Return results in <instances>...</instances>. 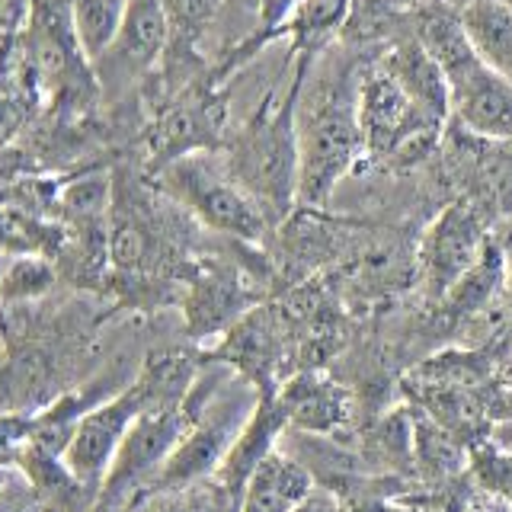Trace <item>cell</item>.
<instances>
[{
	"instance_id": "obj_9",
	"label": "cell",
	"mask_w": 512,
	"mask_h": 512,
	"mask_svg": "<svg viewBox=\"0 0 512 512\" xmlns=\"http://www.w3.org/2000/svg\"><path fill=\"white\" fill-rule=\"evenodd\" d=\"M439 154L458 186V199H468L490 224L512 218V138H477L448 122Z\"/></svg>"
},
{
	"instance_id": "obj_27",
	"label": "cell",
	"mask_w": 512,
	"mask_h": 512,
	"mask_svg": "<svg viewBox=\"0 0 512 512\" xmlns=\"http://www.w3.org/2000/svg\"><path fill=\"white\" fill-rule=\"evenodd\" d=\"M500 244H503V256H506V285H503V292H506V298L512 304V234H506Z\"/></svg>"
},
{
	"instance_id": "obj_18",
	"label": "cell",
	"mask_w": 512,
	"mask_h": 512,
	"mask_svg": "<svg viewBox=\"0 0 512 512\" xmlns=\"http://www.w3.org/2000/svg\"><path fill=\"white\" fill-rule=\"evenodd\" d=\"M196 378H199V365L189 352L157 349L138 368V375L132 378V388L144 400V410L183 407V400L189 397Z\"/></svg>"
},
{
	"instance_id": "obj_26",
	"label": "cell",
	"mask_w": 512,
	"mask_h": 512,
	"mask_svg": "<svg viewBox=\"0 0 512 512\" xmlns=\"http://www.w3.org/2000/svg\"><path fill=\"white\" fill-rule=\"evenodd\" d=\"M292 512H346L340 493L330 487H314Z\"/></svg>"
},
{
	"instance_id": "obj_28",
	"label": "cell",
	"mask_w": 512,
	"mask_h": 512,
	"mask_svg": "<svg viewBox=\"0 0 512 512\" xmlns=\"http://www.w3.org/2000/svg\"><path fill=\"white\" fill-rule=\"evenodd\" d=\"M464 512H512V503H503V500H480V503H474L471 509H464Z\"/></svg>"
},
{
	"instance_id": "obj_24",
	"label": "cell",
	"mask_w": 512,
	"mask_h": 512,
	"mask_svg": "<svg viewBox=\"0 0 512 512\" xmlns=\"http://www.w3.org/2000/svg\"><path fill=\"white\" fill-rule=\"evenodd\" d=\"M474 471L480 477V484L490 490V496L512 503V455H500V452L477 455Z\"/></svg>"
},
{
	"instance_id": "obj_4",
	"label": "cell",
	"mask_w": 512,
	"mask_h": 512,
	"mask_svg": "<svg viewBox=\"0 0 512 512\" xmlns=\"http://www.w3.org/2000/svg\"><path fill=\"white\" fill-rule=\"evenodd\" d=\"M359 128L368 164L404 170L439 154L448 122L423 109L375 55H368L359 74Z\"/></svg>"
},
{
	"instance_id": "obj_10",
	"label": "cell",
	"mask_w": 512,
	"mask_h": 512,
	"mask_svg": "<svg viewBox=\"0 0 512 512\" xmlns=\"http://www.w3.org/2000/svg\"><path fill=\"white\" fill-rule=\"evenodd\" d=\"M170 26L164 0H128L125 20L116 39L93 61V77H100L106 93H125L151 80L167 55Z\"/></svg>"
},
{
	"instance_id": "obj_33",
	"label": "cell",
	"mask_w": 512,
	"mask_h": 512,
	"mask_svg": "<svg viewBox=\"0 0 512 512\" xmlns=\"http://www.w3.org/2000/svg\"><path fill=\"white\" fill-rule=\"evenodd\" d=\"M48 512H52V509H48Z\"/></svg>"
},
{
	"instance_id": "obj_25",
	"label": "cell",
	"mask_w": 512,
	"mask_h": 512,
	"mask_svg": "<svg viewBox=\"0 0 512 512\" xmlns=\"http://www.w3.org/2000/svg\"><path fill=\"white\" fill-rule=\"evenodd\" d=\"M0 512H48L36 487L29 484L20 468H13L7 487L0 490Z\"/></svg>"
},
{
	"instance_id": "obj_2",
	"label": "cell",
	"mask_w": 512,
	"mask_h": 512,
	"mask_svg": "<svg viewBox=\"0 0 512 512\" xmlns=\"http://www.w3.org/2000/svg\"><path fill=\"white\" fill-rule=\"evenodd\" d=\"M311 58H295L282 90L272 87L228 141L224 164L247 196L279 228L298 208V96Z\"/></svg>"
},
{
	"instance_id": "obj_3",
	"label": "cell",
	"mask_w": 512,
	"mask_h": 512,
	"mask_svg": "<svg viewBox=\"0 0 512 512\" xmlns=\"http://www.w3.org/2000/svg\"><path fill=\"white\" fill-rule=\"evenodd\" d=\"M413 39L426 48L445 74L452 122L477 138H512V84L474 52L452 0L423 10Z\"/></svg>"
},
{
	"instance_id": "obj_32",
	"label": "cell",
	"mask_w": 512,
	"mask_h": 512,
	"mask_svg": "<svg viewBox=\"0 0 512 512\" xmlns=\"http://www.w3.org/2000/svg\"><path fill=\"white\" fill-rule=\"evenodd\" d=\"M506 4H509V7H512V0H506Z\"/></svg>"
},
{
	"instance_id": "obj_13",
	"label": "cell",
	"mask_w": 512,
	"mask_h": 512,
	"mask_svg": "<svg viewBox=\"0 0 512 512\" xmlns=\"http://www.w3.org/2000/svg\"><path fill=\"white\" fill-rule=\"evenodd\" d=\"M314 487L317 480L311 468H304L292 452L276 448L250 474L244 493H240L237 512H292Z\"/></svg>"
},
{
	"instance_id": "obj_21",
	"label": "cell",
	"mask_w": 512,
	"mask_h": 512,
	"mask_svg": "<svg viewBox=\"0 0 512 512\" xmlns=\"http://www.w3.org/2000/svg\"><path fill=\"white\" fill-rule=\"evenodd\" d=\"M128 0H71V20L87 61H100L125 20Z\"/></svg>"
},
{
	"instance_id": "obj_7",
	"label": "cell",
	"mask_w": 512,
	"mask_h": 512,
	"mask_svg": "<svg viewBox=\"0 0 512 512\" xmlns=\"http://www.w3.org/2000/svg\"><path fill=\"white\" fill-rule=\"evenodd\" d=\"M493 224L468 199H452L416 240L413 272L429 298H445L490 244Z\"/></svg>"
},
{
	"instance_id": "obj_1",
	"label": "cell",
	"mask_w": 512,
	"mask_h": 512,
	"mask_svg": "<svg viewBox=\"0 0 512 512\" xmlns=\"http://www.w3.org/2000/svg\"><path fill=\"white\" fill-rule=\"evenodd\" d=\"M362 55L340 42L311 58L298 96V208L324 212L336 186L365 160L359 128Z\"/></svg>"
},
{
	"instance_id": "obj_5",
	"label": "cell",
	"mask_w": 512,
	"mask_h": 512,
	"mask_svg": "<svg viewBox=\"0 0 512 512\" xmlns=\"http://www.w3.org/2000/svg\"><path fill=\"white\" fill-rule=\"evenodd\" d=\"M157 180L167 196L202 221L208 231L244 240V244L263 240L272 231L263 208L237 186L224 157L215 151L173 160L170 167L157 170Z\"/></svg>"
},
{
	"instance_id": "obj_16",
	"label": "cell",
	"mask_w": 512,
	"mask_h": 512,
	"mask_svg": "<svg viewBox=\"0 0 512 512\" xmlns=\"http://www.w3.org/2000/svg\"><path fill=\"white\" fill-rule=\"evenodd\" d=\"M16 468L26 474V480L36 487L42 503L52 512H84L93 496H100L68 468L64 455L48 452V448H42V445L26 442L20 448V461H16Z\"/></svg>"
},
{
	"instance_id": "obj_14",
	"label": "cell",
	"mask_w": 512,
	"mask_h": 512,
	"mask_svg": "<svg viewBox=\"0 0 512 512\" xmlns=\"http://www.w3.org/2000/svg\"><path fill=\"white\" fill-rule=\"evenodd\" d=\"M276 394L288 416V426L301 432H333L349 416L346 391L320 372H298Z\"/></svg>"
},
{
	"instance_id": "obj_29",
	"label": "cell",
	"mask_w": 512,
	"mask_h": 512,
	"mask_svg": "<svg viewBox=\"0 0 512 512\" xmlns=\"http://www.w3.org/2000/svg\"><path fill=\"white\" fill-rule=\"evenodd\" d=\"M10 474H13V468H7V464H0V490L7 487V480H10Z\"/></svg>"
},
{
	"instance_id": "obj_30",
	"label": "cell",
	"mask_w": 512,
	"mask_h": 512,
	"mask_svg": "<svg viewBox=\"0 0 512 512\" xmlns=\"http://www.w3.org/2000/svg\"><path fill=\"white\" fill-rule=\"evenodd\" d=\"M7 260H10V253L0 250V276H4V269H7Z\"/></svg>"
},
{
	"instance_id": "obj_8",
	"label": "cell",
	"mask_w": 512,
	"mask_h": 512,
	"mask_svg": "<svg viewBox=\"0 0 512 512\" xmlns=\"http://www.w3.org/2000/svg\"><path fill=\"white\" fill-rule=\"evenodd\" d=\"M189 429L186 407L144 410L119 448L116 461L100 487V503L106 506H138L151 493L154 480L176 452Z\"/></svg>"
},
{
	"instance_id": "obj_15",
	"label": "cell",
	"mask_w": 512,
	"mask_h": 512,
	"mask_svg": "<svg viewBox=\"0 0 512 512\" xmlns=\"http://www.w3.org/2000/svg\"><path fill=\"white\" fill-rule=\"evenodd\" d=\"M352 7L356 0H301L279 26L276 42H285L292 58H317L336 45Z\"/></svg>"
},
{
	"instance_id": "obj_22",
	"label": "cell",
	"mask_w": 512,
	"mask_h": 512,
	"mask_svg": "<svg viewBox=\"0 0 512 512\" xmlns=\"http://www.w3.org/2000/svg\"><path fill=\"white\" fill-rule=\"evenodd\" d=\"M298 4H301V0H256V29H253V36L244 45H237L234 52L218 64L215 77L221 80V84L231 74L244 71L253 58L263 55V48H269L272 42H276L279 26L288 20V13H292Z\"/></svg>"
},
{
	"instance_id": "obj_6",
	"label": "cell",
	"mask_w": 512,
	"mask_h": 512,
	"mask_svg": "<svg viewBox=\"0 0 512 512\" xmlns=\"http://www.w3.org/2000/svg\"><path fill=\"white\" fill-rule=\"evenodd\" d=\"M228 128V93L215 74L192 80L164 100H157L148 128V154L154 170L170 167L189 154L215 151Z\"/></svg>"
},
{
	"instance_id": "obj_20",
	"label": "cell",
	"mask_w": 512,
	"mask_h": 512,
	"mask_svg": "<svg viewBox=\"0 0 512 512\" xmlns=\"http://www.w3.org/2000/svg\"><path fill=\"white\" fill-rule=\"evenodd\" d=\"M503 285H506L503 244H500V237H490V244L484 247V253H480L474 269L442 301L455 314H477L480 308H487V304L503 292Z\"/></svg>"
},
{
	"instance_id": "obj_19",
	"label": "cell",
	"mask_w": 512,
	"mask_h": 512,
	"mask_svg": "<svg viewBox=\"0 0 512 512\" xmlns=\"http://www.w3.org/2000/svg\"><path fill=\"white\" fill-rule=\"evenodd\" d=\"M247 308V298L228 272H205L196 279L186 298V324L196 336L215 333L228 324H237L240 311Z\"/></svg>"
},
{
	"instance_id": "obj_17",
	"label": "cell",
	"mask_w": 512,
	"mask_h": 512,
	"mask_svg": "<svg viewBox=\"0 0 512 512\" xmlns=\"http://www.w3.org/2000/svg\"><path fill=\"white\" fill-rule=\"evenodd\" d=\"M458 13L474 52L512 84V7L506 0H464Z\"/></svg>"
},
{
	"instance_id": "obj_23",
	"label": "cell",
	"mask_w": 512,
	"mask_h": 512,
	"mask_svg": "<svg viewBox=\"0 0 512 512\" xmlns=\"http://www.w3.org/2000/svg\"><path fill=\"white\" fill-rule=\"evenodd\" d=\"M52 285H55V266L45 253L10 256L4 276H0V301L4 304L39 301L52 292Z\"/></svg>"
},
{
	"instance_id": "obj_31",
	"label": "cell",
	"mask_w": 512,
	"mask_h": 512,
	"mask_svg": "<svg viewBox=\"0 0 512 512\" xmlns=\"http://www.w3.org/2000/svg\"><path fill=\"white\" fill-rule=\"evenodd\" d=\"M506 234H512V218L506 221Z\"/></svg>"
},
{
	"instance_id": "obj_12",
	"label": "cell",
	"mask_w": 512,
	"mask_h": 512,
	"mask_svg": "<svg viewBox=\"0 0 512 512\" xmlns=\"http://www.w3.org/2000/svg\"><path fill=\"white\" fill-rule=\"evenodd\" d=\"M282 432H288V416L279 404V394L266 391V394H260V400H256V407L247 416L244 429L237 432L234 445L228 448V455H224L221 468L215 474V484L240 503L244 484L250 480V474L279 448Z\"/></svg>"
},
{
	"instance_id": "obj_11",
	"label": "cell",
	"mask_w": 512,
	"mask_h": 512,
	"mask_svg": "<svg viewBox=\"0 0 512 512\" xmlns=\"http://www.w3.org/2000/svg\"><path fill=\"white\" fill-rule=\"evenodd\" d=\"M141 413H144V400L132 388V381H128L122 391L106 397L103 404L90 407L74 426V436L68 448H64V461L96 493H100L128 429L135 426Z\"/></svg>"
}]
</instances>
